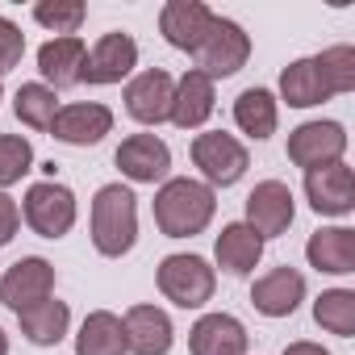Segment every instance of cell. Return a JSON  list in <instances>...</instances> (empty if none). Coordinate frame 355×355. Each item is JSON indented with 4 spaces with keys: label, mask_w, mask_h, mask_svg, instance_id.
<instances>
[{
    "label": "cell",
    "mask_w": 355,
    "mask_h": 355,
    "mask_svg": "<svg viewBox=\"0 0 355 355\" xmlns=\"http://www.w3.org/2000/svg\"><path fill=\"white\" fill-rule=\"evenodd\" d=\"M218 214V193L189 175H167L155 193V226L163 239H193Z\"/></svg>",
    "instance_id": "obj_1"
},
{
    "label": "cell",
    "mask_w": 355,
    "mask_h": 355,
    "mask_svg": "<svg viewBox=\"0 0 355 355\" xmlns=\"http://www.w3.org/2000/svg\"><path fill=\"white\" fill-rule=\"evenodd\" d=\"M92 247L105 259H121L138 243V197L130 184H101L92 197Z\"/></svg>",
    "instance_id": "obj_2"
},
{
    "label": "cell",
    "mask_w": 355,
    "mask_h": 355,
    "mask_svg": "<svg viewBox=\"0 0 355 355\" xmlns=\"http://www.w3.org/2000/svg\"><path fill=\"white\" fill-rule=\"evenodd\" d=\"M155 284H159V293H163L175 309H205V305L214 301L218 272L209 268V259L180 251V255H163V259H159Z\"/></svg>",
    "instance_id": "obj_3"
},
{
    "label": "cell",
    "mask_w": 355,
    "mask_h": 355,
    "mask_svg": "<svg viewBox=\"0 0 355 355\" xmlns=\"http://www.w3.org/2000/svg\"><path fill=\"white\" fill-rule=\"evenodd\" d=\"M247 59H251V34H247L239 21L214 13V21H209L201 46L193 51V71H201L205 80L218 84V80L239 76V71L247 67Z\"/></svg>",
    "instance_id": "obj_4"
},
{
    "label": "cell",
    "mask_w": 355,
    "mask_h": 355,
    "mask_svg": "<svg viewBox=\"0 0 355 355\" xmlns=\"http://www.w3.org/2000/svg\"><path fill=\"white\" fill-rule=\"evenodd\" d=\"M193 167L201 171V184H209L218 193V189H230V184L243 180L247 167H251V155L234 134L205 130V134L193 138Z\"/></svg>",
    "instance_id": "obj_5"
},
{
    "label": "cell",
    "mask_w": 355,
    "mask_h": 355,
    "mask_svg": "<svg viewBox=\"0 0 355 355\" xmlns=\"http://www.w3.org/2000/svg\"><path fill=\"white\" fill-rule=\"evenodd\" d=\"M21 218L26 226L38 234V239H63L71 234L76 218H80V205H76V193L59 180H38L26 189V201H21Z\"/></svg>",
    "instance_id": "obj_6"
},
{
    "label": "cell",
    "mask_w": 355,
    "mask_h": 355,
    "mask_svg": "<svg viewBox=\"0 0 355 355\" xmlns=\"http://www.w3.org/2000/svg\"><path fill=\"white\" fill-rule=\"evenodd\" d=\"M284 155L301 171H318V167L343 163V155H347V130H343V121H301L288 134Z\"/></svg>",
    "instance_id": "obj_7"
},
{
    "label": "cell",
    "mask_w": 355,
    "mask_h": 355,
    "mask_svg": "<svg viewBox=\"0 0 355 355\" xmlns=\"http://www.w3.org/2000/svg\"><path fill=\"white\" fill-rule=\"evenodd\" d=\"M51 297H55V263L42 255H26L0 276V305L13 313H26Z\"/></svg>",
    "instance_id": "obj_8"
},
{
    "label": "cell",
    "mask_w": 355,
    "mask_h": 355,
    "mask_svg": "<svg viewBox=\"0 0 355 355\" xmlns=\"http://www.w3.org/2000/svg\"><path fill=\"white\" fill-rule=\"evenodd\" d=\"M297 218V201H293V189L284 180H259L251 193H247V226L268 243V239H280L288 234Z\"/></svg>",
    "instance_id": "obj_9"
},
{
    "label": "cell",
    "mask_w": 355,
    "mask_h": 355,
    "mask_svg": "<svg viewBox=\"0 0 355 355\" xmlns=\"http://www.w3.org/2000/svg\"><path fill=\"white\" fill-rule=\"evenodd\" d=\"M138 67V42L121 30H109L92 42L88 51V63H84V84L92 88H109V84H121L130 80Z\"/></svg>",
    "instance_id": "obj_10"
},
{
    "label": "cell",
    "mask_w": 355,
    "mask_h": 355,
    "mask_svg": "<svg viewBox=\"0 0 355 355\" xmlns=\"http://www.w3.org/2000/svg\"><path fill=\"white\" fill-rule=\"evenodd\" d=\"M113 163L121 167L130 184H163L171 171V146L159 134H130V138H121Z\"/></svg>",
    "instance_id": "obj_11"
},
{
    "label": "cell",
    "mask_w": 355,
    "mask_h": 355,
    "mask_svg": "<svg viewBox=\"0 0 355 355\" xmlns=\"http://www.w3.org/2000/svg\"><path fill=\"white\" fill-rule=\"evenodd\" d=\"M171 92H175L171 71L146 67V71H138V76L125 84V113H130L138 125H163V121L171 117Z\"/></svg>",
    "instance_id": "obj_12"
},
{
    "label": "cell",
    "mask_w": 355,
    "mask_h": 355,
    "mask_svg": "<svg viewBox=\"0 0 355 355\" xmlns=\"http://www.w3.org/2000/svg\"><path fill=\"white\" fill-rule=\"evenodd\" d=\"M305 197H309L313 214L347 218L355 209V171L347 163H330V167L305 171Z\"/></svg>",
    "instance_id": "obj_13"
},
{
    "label": "cell",
    "mask_w": 355,
    "mask_h": 355,
    "mask_svg": "<svg viewBox=\"0 0 355 355\" xmlns=\"http://www.w3.org/2000/svg\"><path fill=\"white\" fill-rule=\"evenodd\" d=\"M105 134H113V109L101 101L59 105V113L51 121V138H59L67 146H96Z\"/></svg>",
    "instance_id": "obj_14"
},
{
    "label": "cell",
    "mask_w": 355,
    "mask_h": 355,
    "mask_svg": "<svg viewBox=\"0 0 355 355\" xmlns=\"http://www.w3.org/2000/svg\"><path fill=\"white\" fill-rule=\"evenodd\" d=\"M209 21H214V9L201 5V0H167V5L159 9V34H163V42L171 51H184V55H193L201 46Z\"/></svg>",
    "instance_id": "obj_15"
},
{
    "label": "cell",
    "mask_w": 355,
    "mask_h": 355,
    "mask_svg": "<svg viewBox=\"0 0 355 355\" xmlns=\"http://www.w3.org/2000/svg\"><path fill=\"white\" fill-rule=\"evenodd\" d=\"M301 301H305V276L288 263L255 276V284H251V305L263 318H288V313H297Z\"/></svg>",
    "instance_id": "obj_16"
},
{
    "label": "cell",
    "mask_w": 355,
    "mask_h": 355,
    "mask_svg": "<svg viewBox=\"0 0 355 355\" xmlns=\"http://www.w3.org/2000/svg\"><path fill=\"white\" fill-rule=\"evenodd\" d=\"M121 326H125V351L130 355H167L175 343L171 318L159 305H130Z\"/></svg>",
    "instance_id": "obj_17"
},
{
    "label": "cell",
    "mask_w": 355,
    "mask_h": 355,
    "mask_svg": "<svg viewBox=\"0 0 355 355\" xmlns=\"http://www.w3.org/2000/svg\"><path fill=\"white\" fill-rule=\"evenodd\" d=\"M251 334L234 313H201L189 330L193 355H247Z\"/></svg>",
    "instance_id": "obj_18"
},
{
    "label": "cell",
    "mask_w": 355,
    "mask_h": 355,
    "mask_svg": "<svg viewBox=\"0 0 355 355\" xmlns=\"http://www.w3.org/2000/svg\"><path fill=\"white\" fill-rule=\"evenodd\" d=\"M218 109V88L214 80H205L201 71H184L180 80H175V92H171V125H180V130H201Z\"/></svg>",
    "instance_id": "obj_19"
},
{
    "label": "cell",
    "mask_w": 355,
    "mask_h": 355,
    "mask_svg": "<svg viewBox=\"0 0 355 355\" xmlns=\"http://www.w3.org/2000/svg\"><path fill=\"white\" fill-rule=\"evenodd\" d=\"M84 63H88V46L84 38H51L38 46V71L46 88H76L84 84Z\"/></svg>",
    "instance_id": "obj_20"
},
{
    "label": "cell",
    "mask_w": 355,
    "mask_h": 355,
    "mask_svg": "<svg viewBox=\"0 0 355 355\" xmlns=\"http://www.w3.org/2000/svg\"><path fill=\"white\" fill-rule=\"evenodd\" d=\"M330 96H334V88H330V80H326L318 55L293 59V63L280 71V101H284L288 109H313V105H322V101H330Z\"/></svg>",
    "instance_id": "obj_21"
},
{
    "label": "cell",
    "mask_w": 355,
    "mask_h": 355,
    "mask_svg": "<svg viewBox=\"0 0 355 355\" xmlns=\"http://www.w3.org/2000/svg\"><path fill=\"white\" fill-rule=\"evenodd\" d=\"M305 259L313 272L326 276H351L355 272V230L347 226H322L305 243Z\"/></svg>",
    "instance_id": "obj_22"
},
{
    "label": "cell",
    "mask_w": 355,
    "mask_h": 355,
    "mask_svg": "<svg viewBox=\"0 0 355 355\" xmlns=\"http://www.w3.org/2000/svg\"><path fill=\"white\" fill-rule=\"evenodd\" d=\"M263 247L268 243L247 222H230V226H222V234L214 243V259H218V268L226 276H251L259 268V259H263Z\"/></svg>",
    "instance_id": "obj_23"
},
{
    "label": "cell",
    "mask_w": 355,
    "mask_h": 355,
    "mask_svg": "<svg viewBox=\"0 0 355 355\" xmlns=\"http://www.w3.org/2000/svg\"><path fill=\"white\" fill-rule=\"evenodd\" d=\"M234 125L247 138H255V142L272 138L276 125H280V101H276V92L272 88H243L234 96Z\"/></svg>",
    "instance_id": "obj_24"
},
{
    "label": "cell",
    "mask_w": 355,
    "mask_h": 355,
    "mask_svg": "<svg viewBox=\"0 0 355 355\" xmlns=\"http://www.w3.org/2000/svg\"><path fill=\"white\" fill-rule=\"evenodd\" d=\"M17 326H21L26 343H34V347H59L67 338V330H71V309H67V301L51 297V301L17 313Z\"/></svg>",
    "instance_id": "obj_25"
},
{
    "label": "cell",
    "mask_w": 355,
    "mask_h": 355,
    "mask_svg": "<svg viewBox=\"0 0 355 355\" xmlns=\"http://www.w3.org/2000/svg\"><path fill=\"white\" fill-rule=\"evenodd\" d=\"M76 355H130L125 351V326L113 309H92L80 322Z\"/></svg>",
    "instance_id": "obj_26"
},
{
    "label": "cell",
    "mask_w": 355,
    "mask_h": 355,
    "mask_svg": "<svg viewBox=\"0 0 355 355\" xmlns=\"http://www.w3.org/2000/svg\"><path fill=\"white\" fill-rule=\"evenodd\" d=\"M13 113H17V121L30 125V130H51V121H55V113H59V92L46 88L42 80L21 84V88L13 92Z\"/></svg>",
    "instance_id": "obj_27"
},
{
    "label": "cell",
    "mask_w": 355,
    "mask_h": 355,
    "mask_svg": "<svg viewBox=\"0 0 355 355\" xmlns=\"http://www.w3.org/2000/svg\"><path fill=\"white\" fill-rule=\"evenodd\" d=\"M313 322H318L326 334L351 338V334H355V288H326V293L313 301Z\"/></svg>",
    "instance_id": "obj_28"
},
{
    "label": "cell",
    "mask_w": 355,
    "mask_h": 355,
    "mask_svg": "<svg viewBox=\"0 0 355 355\" xmlns=\"http://www.w3.org/2000/svg\"><path fill=\"white\" fill-rule=\"evenodd\" d=\"M34 21L55 38H80V26L88 21V5L84 0H38Z\"/></svg>",
    "instance_id": "obj_29"
},
{
    "label": "cell",
    "mask_w": 355,
    "mask_h": 355,
    "mask_svg": "<svg viewBox=\"0 0 355 355\" xmlns=\"http://www.w3.org/2000/svg\"><path fill=\"white\" fill-rule=\"evenodd\" d=\"M34 167V146L21 134H0V193H9Z\"/></svg>",
    "instance_id": "obj_30"
},
{
    "label": "cell",
    "mask_w": 355,
    "mask_h": 355,
    "mask_svg": "<svg viewBox=\"0 0 355 355\" xmlns=\"http://www.w3.org/2000/svg\"><path fill=\"white\" fill-rule=\"evenodd\" d=\"M318 63H322V71H326V80H330V88H334V96L355 92V46H347V42L326 46V51L318 55Z\"/></svg>",
    "instance_id": "obj_31"
},
{
    "label": "cell",
    "mask_w": 355,
    "mask_h": 355,
    "mask_svg": "<svg viewBox=\"0 0 355 355\" xmlns=\"http://www.w3.org/2000/svg\"><path fill=\"white\" fill-rule=\"evenodd\" d=\"M21 55H26V34L0 13V76L5 71H13L17 63H21Z\"/></svg>",
    "instance_id": "obj_32"
},
{
    "label": "cell",
    "mask_w": 355,
    "mask_h": 355,
    "mask_svg": "<svg viewBox=\"0 0 355 355\" xmlns=\"http://www.w3.org/2000/svg\"><path fill=\"white\" fill-rule=\"evenodd\" d=\"M17 230H21V205L9 193H0V247H9Z\"/></svg>",
    "instance_id": "obj_33"
},
{
    "label": "cell",
    "mask_w": 355,
    "mask_h": 355,
    "mask_svg": "<svg viewBox=\"0 0 355 355\" xmlns=\"http://www.w3.org/2000/svg\"><path fill=\"white\" fill-rule=\"evenodd\" d=\"M284 355H330L322 343H309V338H297V343H288L284 347Z\"/></svg>",
    "instance_id": "obj_34"
},
{
    "label": "cell",
    "mask_w": 355,
    "mask_h": 355,
    "mask_svg": "<svg viewBox=\"0 0 355 355\" xmlns=\"http://www.w3.org/2000/svg\"><path fill=\"white\" fill-rule=\"evenodd\" d=\"M0 355H9V334L0 330Z\"/></svg>",
    "instance_id": "obj_35"
},
{
    "label": "cell",
    "mask_w": 355,
    "mask_h": 355,
    "mask_svg": "<svg viewBox=\"0 0 355 355\" xmlns=\"http://www.w3.org/2000/svg\"><path fill=\"white\" fill-rule=\"evenodd\" d=\"M0 101H5V80H0Z\"/></svg>",
    "instance_id": "obj_36"
}]
</instances>
